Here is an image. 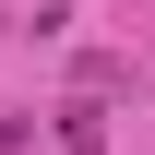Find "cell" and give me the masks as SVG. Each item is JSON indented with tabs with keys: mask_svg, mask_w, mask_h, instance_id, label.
I'll list each match as a JSON object with an SVG mask.
<instances>
[{
	"mask_svg": "<svg viewBox=\"0 0 155 155\" xmlns=\"http://www.w3.org/2000/svg\"><path fill=\"white\" fill-rule=\"evenodd\" d=\"M60 155H107V119L96 107H60Z\"/></svg>",
	"mask_w": 155,
	"mask_h": 155,
	"instance_id": "obj_1",
	"label": "cell"
},
{
	"mask_svg": "<svg viewBox=\"0 0 155 155\" xmlns=\"http://www.w3.org/2000/svg\"><path fill=\"white\" fill-rule=\"evenodd\" d=\"M12 143H24V107H0V155H12Z\"/></svg>",
	"mask_w": 155,
	"mask_h": 155,
	"instance_id": "obj_2",
	"label": "cell"
}]
</instances>
